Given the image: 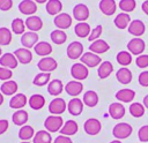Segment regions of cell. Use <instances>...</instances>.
Wrapping results in <instances>:
<instances>
[{"label": "cell", "instance_id": "91938a15", "mask_svg": "<svg viewBox=\"0 0 148 143\" xmlns=\"http://www.w3.org/2000/svg\"><path fill=\"white\" fill-rule=\"evenodd\" d=\"M110 143H121V142H120L119 140H114V141H111Z\"/></svg>", "mask_w": 148, "mask_h": 143}, {"label": "cell", "instance_id": "bcb514c9", "mask_svg": "<svg viewBox=\"0 0 148 143\" xmlns=\"http://www.w3.org/2000/svg\"><path fill=\"white\" fill-rule=\"evenodd\" d=\"M102 31H103L102 25H97V27H95V28L91 30V32H90V35H89V37H88V40L91 42V43L95 42V40H97L98 37L102 35Z\"/></svg>", "mask_w": 148, "mask_h": 143}, {"label": "cell", "instance_id": "6125c7cd", "mask_svg": "<svg viewBox=\"0 0 148 143\" xmlns=\"http://www.w3.org/2000/svg\"><path fill=\"white\" fill-rule=\"evenodd\" d=\"M21 143H30V142H28V141H22Z\"/></svg>", "mask_w": 148, "mask_h": 143}, {"label": "cell", "instance_id": "8992f818", "mask_svg": "<svg viewBox=\"0 0 148 143\" xmlns=\"http://www.w3.org/2000/svg\"><path fill=\"white\" fill-rule=\"evenodd\" d=\"M71 75L76 80V81H82L86 80L89 75L88 67L84 66L83 63H74L71 67Z\"/></svg>", "mask_w": 148, "mask_h": 143}, {"label": "cell", "instance_id": "9f6ffc18", "mask_svg": "<svg viewBox=\"0 0 148 143\" xmlns=\"http://www.w3.org/2000/svg\"><path fill=\"white\" fill-rule=\"evenodd\" d=\"M143 106H145L146 108H148V95H146V96L143 97Z\"/></svg>", "mask_w": 148, "mask_h": 143}, {"label": "cell", "instance_id": "9a60e30c", "mask_svg": "<svg viewBox=\"0 0 148 143\" xmlns=\"http://www.w3.org/2000/svg\"><path fill=\"white\" fill-rule=\"evenodd\" d=\"M38 43V35L36 32L32 31H28L24 32L21 36V44L23 45V47L25 48H31L32 46H35Z\"/></svg>", "mask_w": 148, "mask_h": 143}, {"label": "cell", "instance_id": "74e56055", "mask_svg": "<svg viewBox=\"0 0 148 143\" xmlns=\"http://www.w3.org/2000/svg\"><path fill=\"white\" fill-rule=\"evenodd\" d=\"M34 136H35V130H34V128H32L31 126H29V125L22 126V127L20 128V130H18V137H20V140H22V141H28V140H30V138H34Z\"/></svg>", "mask_w": 148, "mask_h": 143}, {"label": "cell", "instance_id": "3957f363", "mask_svg": "<svg viewBox=\"0 0 148 143\" xmlns=\"http://www.w3.org/2000/svg\"><path fill=\"white\" fill-rule=\"evenodd\" d=\"M146 48V43L140 37H134L127 43V50L131 54L140 55Z\"/></svg>", "mask_w": 148, "mask_h": 143}, {"label": "cell", "instance_id": "4dcf8cb0", "mask_svg": "<svg viewBox=\"0 0 148 143\" xmlns=\"http://www.w3.org/2000/svg\"><path fill=\"white\" fill-rule=\"evenodd\" d=\"M28 112L24 111V110H17L16 112H14V114L12 115V120L14 122V125L16 126H24L28 121Z\"/></svg>", "mask_w": 148, "mask_h": 143}, {"label": "cell", "instance_id": "d6a6232c", "mask_svg": "<svg viewBox=\"0 0 148 143\" xmlns=\"http://www.w3.org/2000/svg\"><path fill=\"white\" fill-rule=\"evenodd\" d=\"M113 72V66L110 61H103L99 67H98V70H97V75L99 78H106L111 75V73Z\"/></svg>", "mask_w": 148, "mask_h": 143}, {"label": "cell", "instance_id": "f546056e", "mask_svg": "<svg viewBox=\"0 0 148 143\" xmlns=\"http://www.w3.org/2000/svg\"><path fill=\"white\" fill-rule=\"evenodd\" d=\"M0 91L2 95H6V96H12L14 93H16L17 91V83L15 81H5L1 86H0Z\"/></svg>", "mask_w": 148, "mask_h": 143}, {"label": "cell", "instance_id": "94428289", "mask_svg": "<svg viewBox=\"0 0 148 143\" xmlns=\"http://www.w3.org/2000/svg\"><path fill=\"white\" fill-rule=\"evenodd\" d=\"M2 55V50H1V47H0V57Z\"/></svg>", "mask_w": 148, "mask_h": 143}, {"label": "cell", "instance_id": "7402d4cb", "mask_svg": "<svg viewBox=\"0 0 148 143\" xmlns=\"http://www.w3.org/2000/svg\"><path fill=\"white\" fill-rule=\"evenodd\" d=\"M109 48H110V45L105 40H103V39H97V40L92 42L89 45V51L95 53V54L105 53L106 51H109Z\"/></svg>", "mask_w": 148, "mask_h": 143}, {"label": "cell", "instance_id": "d590c367", "mask_svg": "<svg viewBox=\"0 0 148 143\" xmlns=\"http://www.w3.org/2000/svg\"><path fill=\"white\" fill-rule=\"evenodd\" d=\"M28 103H29V106L32 110H36L37 111V110L43 108V106L45 105V98L42 95H39V93H35V95H32L29 98Z\"/></svg>", "mask_w": 148, "mask_h": 143}, {"label": "cell", "instance_id": "9c48e42d", "mask_svg": "<svg viewBox=\"0 0 148 143\" xmlns=\"http://www.w3.org/2000/svg\"><path fill=\"white\" fill-rule=\"evenodd\" d=\"M66 53H67V57L69 59H79L82 57L83 54V45L80 43V42H72L68 46H67V50H66Z\"/></svg>", "mask_w": 148, "mask_h": 143}, {"label": "cell", "instance_id": "8fae6325", "mask_svg": "<svg viewBox=\"0 0 148 143\" xmlns=\"http://www.w3.org/2000/svg\"><path fill=\"white\" fill-rule=\"evenodd\" d=\"M53 22H54V25L59 30H65V29L71 27V24H72V16L69 14H67V13H60V14H58L54 17Z\"/></svg>", "mask_w": 148, "mask_h": 143}, {"label": "cell", "instance_id": "7c38bea8", "mask_svg": "<svg viewBox=\"0 0 148 143\" xmlns=\"http://www.w3.org/2000/svg\"><path fill=\"white\" fill-rule=\"evenodd\" d=\"M127 30H128V32L131 35L136 36V37H140V36H142L145 33L146 25H145V23L141 20H133V21H131Z\"/></svg>", "mask_w": 148, "mask_h": 143}, {"label": "cell", "instance_id": "f907efd6", "mask_svg": "<svg viewBox=\"0 0 148 143\" xmlns=\"http://www.w3.org/2000/svg\"><path fill=\"white\" fill-rule=\"evenodd\" d=\"M138 81H139V84L141 86H148V70H145V72L140 73L139 77H138Z\"/></svg>", "mask_w": 148, "mask_h": 143}, {"label": "cell", "instance_id": "44dd1931", "mask_svg": "<svg viewBox=\"0 0 148 143\" xmlns=\"http://www.w3.org/2000/svg\"><path fill=\"white\" fill-rule=\"evenodd\" d=\"M109 115L112 119L119 120L125 115V106L121 103H112L109 106Z\"/></svg>", "mask_w": 148, "mask_h": 143}, {"label": "cell", "instance_id": "d6986e66", "mask_svg": "<svg viewBox=\"0 0 148 143\" xmlns=\"http://www.w3.org/2000/svg\"><path fill=\"white\" fill-rule=\"evenodd\" d=\"M25 23V27L32 31V32H36V31H39L42 28H43V21L39 16H36V15H31L29 17H27V20L24 21Z\"/></svg>", "mask_w": 148, "mask_h": 143}, {"label": "cell", "instance_id": "1f68e13d", "mask_svg": "<svg viewBox=\"0 0 148 143\" xmlns=\"http://www.w3.org/2000/svg\"><path fill=\"white\" fill-rule=\"evenodd\" d=\"M74 32L77 37L80 38H86V37H89L90 32H91V29H90V25L86 22H79L75 28H74Z\"/></svg>", "mask_w": 148, "mask_h": 143}, {"label": "cell", "instance_id": "ffe728a7", "mask_svg": "<svg viewBox=\"0 0 148 143\" xmlns=\"http://www.w3.org/2000/svg\"><path fill=\"white\" fill-rule=\"evenodd\" d=\"M27 103H28V99L24 93H16L10 98L9 107L14 108V110H21L22 107H24L27 105Z\"/></svg>", "mask_w": 148, "mask_h": 143}, {"label": "cell", "instance_id": "d4e9b609", "mask_svg": "<svg viewBox=\"0 0 148 143\" xmlns=\"http://www.w3.org/2000/svg\"><path fill=\"white\" fill-rule=\"evenodd\" d=\"M79 130V126L76 123V121L74 120H68L64 123V126L61 127L60 135H65V136H72L74 134H76V131Z\"/></svg>", "mask_w": 148, "mask_h": 143}, {"label": "cell", "instance_id": "ac0fdd59", "mask_svg": "<svg viewBox=\"0 0 148 143\" xmlns=\"http://www.w3.org/2000/svg\"><path fill=\"white\" fill-rule=\"evenodd\" d=\"M101 12L106 15V16H111L116 13L117 9V3L114 0H101L99 5H98Z\"/></svg>", "mask_w": 148, "mask_h": 143}, {"label": "cell", "instance_id": "ba28073f", "mask_svg": "<svg viewBox=\"0 0 148 143\" xmlns=\"http://www.w3.org/2000/svg\"><path fill=\"white\" fill-rule=\"evenodd\" d=\"M83 129L84 131L88 134V135H97L101 129H102V125H101V121L98 119H95V118H90L88 120L84 121V125H83Z\"/></svg>", "mask_w": 148, "mask_h": 143}, {"label": "cell", "instance_id": "e575fe53", "mask_svg": "<svg viewBox=\"0 0 148 143\" xmlns=\"http://www.w3.org/2000/svg\"><path fill=\"white\" fill-rule=\"evenodd\" d=\"M45 8H46L47 14L57 16L58 14H60V12L62 9V3H61L60 0H49L46 2Z\"/></svg>", "mask_w": 148, "mask_h": 143}, {"label": "cell", "instance_id": "680465c9", "mask_svg": "<svg viewBox=\"0 0 148 143\" xmlns=\"http://www.w3.org/2000/svg\"><path fill=\"white\" fill-rule=\"evenodd\" d=\"M3 103V95L1 93V91H0V105Z\"/></svg>", "mask_w": 148, "mask_h": 143}, {"label": "cell", "instance_id": "11a10c76", "mask_svg": "<svg viewBox=\"0 0 148 143\" xmlns=\"http://www.w3.org/2000/svg\"><path fill=\"white\" fill-rule=\"evenodd\" d=\"M141 9H142V12H143L146 15H148V0H145V1L142 2Z\"/></svg>", "mask_w": 148, "mask_h": 143}, {"label": "cell", "instance_id": "5b68a950", "mask_svg": "<svg viewBox=\"0 0 148 143\" xmlns=\"http://www.w3.org/2000/svg\"><path fill=\"white\" fill-rule=\"evenodd\" d=\"M81 60V63H83L84 66L89 67V68H92V67H96L98 65L102 63V59L98 54H95L92 52H86L82 54V57L80 58Z\"/></svg>", "mask_w": 148, "mask_h": 143}, {"label": "cell", "instance_id": "db71d44e", "mask_svg": "<svg viewBox=\"0 0 148 143\" xmlns=\"http://www.w3.org/2000/svg\"><path fill=\"white\" fill-rule=\"evenodd\" d=\"M8 127H9L8 121H7L6 119H1V120H0V135H2V134L8 129Z\"/></svg>", "mask_w": 148, "mask_h": 143}, {"label": "cell", "instance_id": "5bb4252c", "mask_svg": "<svg viewBox=\"0 0 148 143\" xmlns=\"http://www.w3.org/2000/svg\"><path fill=\"white\" fill-rule=\"evenodd\" d=\"M18 10L23 14V15H34L37 12V5L35 1L32 0H22L18 3Z\"/></svg>", "mask_w": 148, "mask_h": 143}, {"label": "cell", "instance_id": "60d3db41", "mask_svg": "<svg viewBox=\"0 0 148 143\" xmlns=\"http://www.w3.org/2000/svg\"><path fill=\"white\" fill-rule=\"evenodd\" d=\"M50 76H51L50 73H43V72H40V73H38V74L34 77L32 83H34L35 85H37V86H43V85H45V84H49V82H50Z\"/></svg>", "mask_w": 148, "mask_h": 143}, {"label": "cell", "instance_id": "c3c4849f", "mask_svg": "<svg viewBox=\"0 0 148 143\" xmlns=\"http://www.w3.org/2000/svg\"><path fill=\"white\" fill-rule=\"evenodd\" d=\"M138 137H139V141H141L142 143L148 142V125L140 127V129L138 131Z\"/></svg>", "mask_w": 148, "mask_h": 143}, {"label": "cell", "instance_id": "b9f144b4", "mask_svg": "<svg viewBox=\"0 0 148 143\" xmlns=\"http://www.w3.org/2000/svg\"><path fill=\"white\" fill-rule=\"evenodd\" d=\"M130 113L134 118H141L145 114V106L141 103H132L130 105Z\"/></svg>", "mask_w": 148, "mask_h": 143}, {"label": "cell", "instance_id": "277c9868", "mask_svg": "<svg viewBox=\"0 0 148 143\" xmlns=\"http://www.w3.org/2000/svg\"><path fill=\"white\" fill-rule=\"evenodd\" d=\"M37 67L43 73H51V72H53V70L57 69L58 63H57L56 59H53L51 57H44V58H42L38 61Z\"/></svg>", "mask_w": 148, "mask_h": 143}, {"label": "cell", "instance_id": "ee69618b", "mask_svg": "<svg viewBox=\"0 0 148 143\" xmlns=\"http://www.w3.org/2000/svg\"><path fill=\"white\" fill-rule=\"evenodd\" d=\"M10 42H12V31L6 27H1L0 28V45L6 46V45H9Z\"/></svg>", "mask_w": 148, "mask_h": 143}, {"label": "cell", "instance_id": "7a4b0ae2", "mask_svg": "<svg viewBox=\"0 0 148 143\" xmlns=\"http://www.w3.org/2000/svg\"><path fill=\"white\" fill-rule=\"evenodd\" d=\"M132 130H133V128H132V126L130 123L119 122L113 127L112 134L117 140H124V138H127L128 136H131Z\"/></svg>", "mask_w": 148, "mask_h": 143}, {"label": "cell", "instance_id": "7bdbcfd3", "mask_svg": "<svg viewBox=\"0 0 148 143\" xmlns=\"http://www.w3.org/2000/svg\"><path fill=\"white\" fill-rule=\"evenodd\" d=\"M25 23L23 22L22 18H14L12 21V31L15 35H23L24 33V29H25Z\"/></svg>", "mask_w": 148, "mask_h": 143}, {"label": "cell", "instance_id": "4316f807", "mask_svg": "<svg viewBox=\"0 0 148 143\" xmlns=\"http://www.w3.org/2000/svg\"><path fill=\"white\" fill-rule=\"evenodd\" d=\"M34 51L36 54H38L40 57H47L49 54L52 53V46L47 42H38L34 46Z\"/></svg>", "mask_w": 148, "mask_h": 143}, {"label": "cell", "instance_id": "6da1fadb", "mask_svg": "<svg viewBox=\"0 0 148 143\" xmlns=\"http://www.w3.org/2000/svg\"><path fill=\"white\" fill-rule=\"evenodd\" d=\"M64 126V120L60 115H49L44 121V127L49 133H56L61 129Z\"/></svg>", "mask_w": 148, "mask_h": 143}, {"label": "cell", "instance_id": "f5cc1de1", "mask_svg": "<svg viewBox=\"0 0 148 143\" xmlns=\"http://www.w3.org/2000/svg\"><path fill=\"white\" fill-rule=\"evenodd\" d=\"M53 143H73V141L69 138V136H65V135H59L54 138Z\"/></svg>", "mask_w": 148, "mask_h": 143}, {"label": "cell", "instance_id": "83f0119b", "mask_svg": "<svg viewBox=\"0 0 148 143\" xmlns=\"http://www.w3.org/2000/svg\"><path fill=\"white\" fill-rule=\"evenodd\" d=\"M113 23L114 25L118 28V29H125V28H128L130 23H131V17L127 13H119L114 20H113Z\"/></svg>", "mask_w": 148, "mask_h": 143}, {"label": "cell", "instance_id": "4fadbf2b", "mask_svg": "<svg viewBox=\"0 0 148 143\" xmlns=\"http://www.w3.org/2000/svg\"><path fill=\"white\" fill-rule=\"evenodd\" d=\"M0 65L1 67L8 68V69H14L17 67L18 61L16 59V57L14 55V53H5L0 57Z\"/></svg>", "mask_w": 148, "mask_h": 143}, {"label": "cell", "instance_id": "681fc988", "mask_svg": "<svg viewBox=\"0 0 148 143\" xmlns=\"http://www.w3.org/2000/svg\"><path fill=\"white\" fill-rule=\"evenodd\" d=\"M13 76L12 69L5 68V67H0V80L1 81H9V78Z\"/></svg>", "mask_w": 148, "mask_h": 143}, {"label": "cell", "instance_id": "816d5d0a", "mask_svg": "<svg viewBox=\"0 0 148 143\" xmlns=\"http://www.w3.org/2000/svg\"><path fill=\"white\" fill-rule=\"evenodd\" d=\"M13 7V0H0V9L6 12Z\"/></svg>", "mask_w": 148, "mask_h": 143}, {"label": "cell", "instance_id": "e0dca14e", "mask_svg": "<svg viewBox=\"0 0 148 143\" xmlns=\"http://www.w3.org/2000/svg\"><path fill=\"white\" fill-rule=\"evenodd\" d=\"M14 55L16 57L17 61L20 63H23V65H27V63L31 62V60H32V54H31L30 50L25 48V47H21V48L15 50Z\"/></svg>", "mask_w": 148, "mask_h": 143}, {"label": "cell", "instance_id": "f35d334b", "mask_svg": "<svg viewBox=\"0 0 148 143\" xmlns=\"http://www.w3.org/2000/svg\"><path fill=\"white\" fill-rule=\"evenodd\" d=\"M51 141L52 137L47 130H38L32 138V143H51Z\"/></svg>", "mask_w": 148, "mask_h": 143}, {"label": "cell", "instance_id": "52a82bcc", "mask_svg": "<svg viewBox=\"0 0 148 143\" xmlns=\"http://www.w3.org/2000/svg\"><path fill=\"white\" fill-rule=\"evenodd\" d=\"M67 108V104L62 98H54L53 100H51V103L49 104V111L51 114L53 115H60L62 114Z\"/></svg>", "mask_w": 148, "mask_h": 143}, {"label": "cell", "instance_id": "f1b7e54d", "mask_svg": "<svg viewBox=\"0 0 148 143\" xmlns=\"http://www.w3.org/2000/svg\"><path fill=\"white\" fill-rule=\"evenodd\" d=\"M64 85H62V82L58 78H54L52 81L49 82L47 84V92L51 95V96H58L64 90Z\"/></svg>", "mask_w": 148, "mask_h": 143}, {"label": "cell", "instance_id": "7dc6e473", "mask_svg": "<svg viewBox=\"0 0 148 143\" xmlns=\"http://www.w3.org/2000/svg\"><path fill=\"white\" fill-rule=\"evenodd\" d=\"M135 63L139 68H147L148 67V54H140L135 59Z\"/></svg>", "mask_w": 148, "mask_h": 143}, {"label": "cell", "instance_id": "ab89813d", "mask_svg": "<svg viewBox=\"0 0 148 143\" xmlns=\"http://www.w3.org/2000/svg\"><path fill=\"white\" fill-rule=\"evenodd\" d=\"M116 59L119 65H121L123 67H126L132 62V54L128 51H120L118 52Z\"/></svg>", "mask_w": 148, "mask_h": 143}, {"label": "cell", "instance_id": "2e32d148", "mask_svg": "<svg viewBox=\"0 0 148 143\" xmlns=\"http://www.w3.org/2000/svg\"><path fill=\"white\" fill-rule=\"evenodd\" d=\"M82 90H83V84L80 82V81H76V80H74V81H69L66 85H65V91L69 95V96H72V97H76V96H79L81 92H82Z\"/></svg>", "mask_w": 148, "mask_h": 143}, {"label": "cell", "instance_id": "603a6c76", "mask_svg": "<svg viewBox=\"0 0 148 143\" xmlns=\"http://www.w3.org/2000/svg\"><path fill=\"white\" fill-rule=\"evenodd\" d=\"M67 110L72 115H80L83 111V101L80 98H73L67 104Z\"/></svg>", "mask_w": 148, "mask_h": 143}, {"label": "cell", "instance_id": "30bf717a", "mask_svg": "<svg viewBox=\"0 0 148 143\" xmlns=\"http://www.w3.org/2000/svg\"><path fill=\"white\" fill-rule=\"evenodd\" d=\"M73 17L79 22H84L89 17V8L84 3H77L73 8Z\"/></svg>", "mask_w": 148, "mask_h": 143}, {"label": "cell", "instance_id": "6f0895ef", "mask_svg": "<svg viewBox=\"0 0 148 143\" xmlns=\"http://www.w3.org/2000/svg\"><path fill=\"white\" fill-rule=\"evenodd\" d=\"M35 2H37V3H46L49 0H34Z\"/></svg>", "mask_w": 148, "mask_h": 143}, {"label": "cell", "instance_id": "f6af8a7d", "mask_svg": "<svg viewBox=\"0 0 148 143\" xmlns=\"http://www.w3.org/2000/svg\"><path fill=\"white\" fill-rule=\"evenodd\" d=\"M118 6L124 13H130V12L134 10V8L136 6V1L135 0H120Z\"/></svg>", "mask_w": 148, "mask_h": 143}, {"label": "cell", "instance_id": "484cf974", "mask_svg": "<svg viewBox=\"0 0 148 143\" xmlns=\"http://www.w3.org/2000/svg\"><path fill=\"white\" fill-rule=\"evenodd\" d=\"M116 77H117V80H118L119 83H121V84H128L132 81V72L127 67H121V68H119L117 70Z\"/></svg>", "mask_w": 148, "mask_h": 143}, {"label": "cell", "instance_id": "8d00e7d4", "mask_svg": "<svg viewBox=\"0 0 148 143\" xmlns=\"http://www.w3.org/2000/svg\"><path fill=\"white\" fill-rule=\"evenodd\" d=\"M50 37H51V40L57 44V45H61L64 44L66 40H67V35L64 30H59V29H56L53 31H51L50 33Z\"/></svg>", "mask_w": 148, "mask_h": 143}, {"label": "cell", "instance_id": "836d02e7", "mask_svg": "<svg viewBox=\"0 0 148 143\" xmlns=\"http://www.w3.org/2000/svg\"><path fill=\"white\" fill-rule=\"evenodd\" d=\"M82 101H83V104L87 105L88 107H94V106H96L97 103H98V95H97L94 90H88V91L84 92Z\"/></svg>", "mask_w": 148, "mask_h": 143}, {"label": "cell", "instance_id": "cb8c5ba5", "mask_svg": "<svg viewBox=\"0 0 148 143\" xmlns=\"http://www.w3.org/2000/svg\"><path fill=\"white\" fill-rule=\"evenodd\" d=\"M135 97V91L132 89H120L116 92V99L121 103H131Z\"/></svg>", "mask_w": 148, "mask_h": 143}]
</instances>
